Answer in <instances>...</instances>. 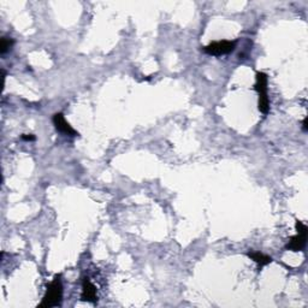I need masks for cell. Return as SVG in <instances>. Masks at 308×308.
Segmentation results:
<instances>
[{
	"label": "cell",
	"mask_w": 308,
	"mask_h": 308,
	"mask_svg": "<svg viewBox=\"0 0 308 308\" xmlns=\"http://www.w3.org/2000/svg\"><path fill=\"white\" fill-rule=\"evenodd\" d=\"M63 300V284L60 279V274L54 276V278L48 285L47 291H46L41 303L39 304V308H52L60 306Z\"/></svg>",
	"instance_id": "6da1fadb"
},
{
	"label": "cell",
	"mask_w": 308,
	"mask_h": 308,
	"mask_svg": "<svg viewBox=\"0 0 308 308\" xmlns=\"http://www.w3.org/2000/svg\"><path fill=\"white\" fill-rule=\"evenodd\" d=\"M255 78H257V82H255L254 88L259 94V111L261 114L267 115L270 110V100L267 96V75L265 72H257Z\"/></svg>",
	"instance_id": "7a4b0ae2"
},
{
	"label": "cell",
	"mask_w": 308,
	"mask_h": 308,
	"mask_svg": "<svg viewBox=\"0 0 308 308\" xmlns=\"http://www.w3.org/2000/svg\"><path fill=\"white\" fill-rule=\"evenodd\" d=\"M295 228H296L297 235L291 237L290 241L288 242V245L285 246V248L288 249V251L301 252L304 248V246H306L308 229L306 225L300 221H296V223H295Z\"/></svg>",
	"instance_id": "3957f363"
},
{
	"label": "cell",
	"mask_w": 308,
	"mask_h": 308,
	"mask_svg": "<svg viewBox=\"0 0 308 308\" xmlns=\"http://www.w3.org/2000/svg\"><path fill=\"white\" fill-rule=\"evenodd\" d=\"M235 47H236V42L235 41L223 40L207 45L206 47H203V51H205L207 54H210V56L221 57L224 56V54H229L231 53V52H234Z\"/></svg>",
	"instance_id": "277c9868"
},
{
	"label": "cell",
	"mask_w": 308,
	"mask_h": 308,
	"mask_svg": "<svg viewBox=\"0 0 308 308\" xmlns=\"http://www.w3.org/2000/svg\"><path fill=\"white\" fill-rule=\"evenodd\" d=\"M52 121H53L54 127H56V129L58 130V132H60L62 134H65V135H69V136L78 135V133L76 132L74 128L70 126L68 122L65 121L63 114H56L53 116V118H52Z\"/></svg>",
	"instance_id": "5b68a950"
},
{
	"label": "cell",
	"mask_w": 308,
	"mask_h": 308,
	"mask_svg": "<svg viewBox=\"0 0 308 308\" xmlns=\"http://www.w3.org/2000/svg\"><path fill=\"white\" fill-rule=\"evenodd\" d=\"M82 301H87V302L95 303L97 301L96 288L93 283L90 282L89 278H83L82 280Z\"/></svg>",
	"instance_id": "8992f818"
},
{
	"label": "cell",
	"mask_w": 308,
	"mask_h": 308,
	"mask_svg": "<svg viewBox=\"0 0 308 308\" xmlns=\"http://www.w3.org/2000/svg\"><path fill=\"white\" fill-rule=\"evenodd\" d=\"M247 255H248L252 260H254L258 265H260V266H266V265L272 261V258H270L268 255H265L260 252H249Z\"/></svg>",
	"instance_id": "52a82bcc"
},
{
	"label": "cell",
	"mask_w": 308,
	"mask_h": 308,
	"mask_svg": "<svg viewBox=\"0 0 308 308\" xmlns=\"http://www.w3.org/2000/svg\"><path fill=\"white\" fill-rule=\"evenodd\" d=\"M14 46V40L11 38H2V42H0V53L5 54L11 47Z\"/></svg>",
	"instance_id": "ba28073f"
},
{
	"label": "cell",
	"mask_w": 308,
	"mask_h": 308,
	"mask_svg": "<svg viewBox=\"0 0 308 308\" xmlns=\"http://www.w3.org/2000/svg\"><path fill=\"white\" fill-rule=\"evenodd\" d=\"M22 139L24 140V141H34L35 136L34 135H23Z\"/></svg>",
	"instance_id": "9c48e42d"
},
{
	"label": "cell",
	"mask_w": 308,
	"mask_h": 308,
	"mask_svg": "<svg viewBox=\"0 0 308 308\" xmlns=\"http://www.w3.org/2000/svg\"><path fill=\"white\" fill-rule=\"evenodd\" d=\"M302 129L304 130V132H307V130H308V128H307V117L304 118L303 122H302Z\"/></svg>",
	"instance_id": "30bf717a"
}]
</instances>
